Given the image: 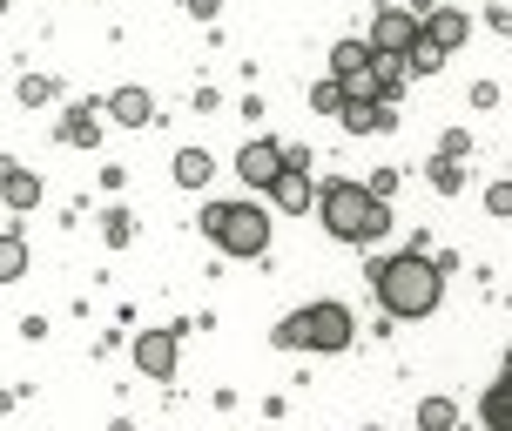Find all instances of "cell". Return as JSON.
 <instances>
[{"label":"cell","instance_id":"6da1fadb","mask_svg":"<svg viewBox=\"0 0 512 431\" xmlns=\"http://www.w3.org/2000/svg\"><path fill=\"white\" fill-rule=\"evenodd\" d=\"M371 290H378L384 317H398V324H418V317H432L438 297H445V263L425 256L411 243L405 256H384L378 270H371Z\"/></svg>","mask_w":512,"mask_h":431},{"label":"cell","instance_id":"7a4b0ae2","mask_svg":"<svg viewBox=\"0 0 512 431\" xmlns=\"http://www.w3.org/2000/svg\"><path fill=\"white\" fill-rule=\"evenodd\" d=\"M317 216L337 243H378L391 229V203H384L371 182H324L317 189Z\"/></svg>","mask_w":512,"mask_h":431},{"label":"cell","instance_id":"3957f363","mask_svg":"<svg viewBox=\"0 0 512 431\" xmlns=\"http://www.w3.org/2000/svg\"><path fill=\"white\" fill-rule=\"evenodd\" d=\"M203 236L223 256H263L270 250V216L256 203H209L203 209Z\"/></svg>","mask_w":512,"mask_h":431},{"label":"cell","instance_id":"277c9868","mask_svg":"<svg viewBox=\"0 0 512 431\" xmlns=\"http://www.w3.org/2000/svg\"><path fill=\"white\" fill-rule=\"evenodd\" d=\"M358 337V324H351V310L344 304H304V310H290L277 324V344H304V351H344Z\"/></svg>","mask_w":512,"mask_h":431},{"label":"cell","instance_id":"5b68a950","mask_svg":"<svg viewBox=\"0 0 512 431\" xmlns=\"http://www.w3.org/2000/svg\"><path fill=\"white\" fill-rule=\"evenodd\" d=\"M236 176L250 182L256 196H263V189H277V182L290 176V155H283V142H270V135H250V142L236 149Z\"/></svg>","mask_w":512,"mask_h":431},{"label":"cell","instance_id":"8992f818","mask_svg":"<svg viewBox=\"0 0 512 431\" xmlns=\"http://www.w3.org/2000/svg\"><path fill=\"white\" fill-rule=\"evenodd\" d=\"M176 344H182V324H169V330H142L135 337V371L142 378H176Z\"/></svg>","mask_w":512,"mask_h":431},{"label":"cell","instance_id":"52a82bcc","mask_svg":"<svg viewBox=\"0 0 512 431\" xmlns=\"http://www.w3.org/2000/svg\"><path fill=\"white\" fill-rule=\"evenodd\" d=\"M418 34H425V21H418V14H405V7H384L378 21H371V48H378V54H398V61H405Z\"/></svg>","mask_w":512,"mask_h":431},{"label":"cell","instance_id":"ba28073f","mask_svg":"<svg viewBox=\"0 0 512 431\" xmlns=\"http://www.w3.org/2000/svg\"><path fill=\"white\" fill-rule=\"evenodd\" d=\"M371 61H378V48H371V34H351V41H337L331 48V75L344 81V88H358V81H371Z\"/></svg>","mask_w":512,"mask_h":431},{"label":"cell","instance_id":"9c48e42d","mask_svg":"<svg viewBox=\"0 0 512 431\" xmlns=\"http://www.w3.org/2000/svg\"><path fill=\"white\" fill-rule=\"evenodd\" d=\"M108 115H115L122 128H149L155 122V95L149 88H115V95H108Z\"/></svg>","mask_w":512,"mask_h":431},{"label":"cell","instance_id":"30bf717a","mask_svg":"<svg viewBox=\"0 0 512 431\" xmlns=\"http://www.w3.org/2000/svg\"><path fill=\"white\" fill-rule=\"evenodd\" d=\"M0 203H7V216L34 209V203H41V176H27L21 162H7V176H0Z\"/></svg>","mask_w":512,"mask_h":431},{"label":"cell","instance_id":"8fae6325","mask_svg":"<svg viewBox=\"0 0 512 431\" xmlns=\"http://www.w3.org/2000/svg\"><path fill=\"white\" fill-rule=\"evenodd\" d=\"M465 34H472V21H465L459 7H432V14H425V41H438L445 54L465 48Z\"/></svg>","mask_w":512,"mask_h":431},{"label":"cell","instance_id":"7c38bea8","mask_svg":"<svg viewBox=\"0 0 512 431\" xmlns=\"http://www.w3.org/2000/svg\"><path fill=\"white\" fill-rule=\"evenodd\" d=\"M479 418H486V431H512V371L479 398Z\"/></svg>","mask_w":512,"mask_h":431},{"label":"cell","instance_id":"4fadbf2b","mask_svg":"<svg viewBox=\"0 0 512 431\" xmlns=\"http://www.w3.org/2000/svg\"><path fill=\"white\" fill-rule=\"evenodd\" d=\"M95 135H102V122H95V108H68V115H61V142H75V149H88Z\"/></svg>","mask_w":512,"mask_h":431},{"label":"cell","instance_id":"5bb4252c","mask_svg":"<svg viewBox=\"0 0 512 431\" xmlns=\"http://www.w3.org/2000/svg\"><path fill=\"white\" fill-rule=\"evenodd\" d=\"M425 176H432L438 196H459V189H465V162H459V155H438V162H425Z\"/></svg>","mask_w":512,"mask_h":431},{"label":"cell","instance_id":"9a60e30c","mask_svg":"<svg viewBox=\"0 0 512 431\" xmlns=\"http://www.w3.org/2000/svg\"><path fill=\"white\" fill-rule=\"evenodd\" d=\"M391 122H398V115H391L384 102H351L344 108V128H351V135H364V128H391Z\"/></svg>","mask_w":512,"mask_h":431},{"label":"cell","instance_id":"2e32d148","mask_svg":"<svg viewBox=\"0 0 512 431\" xmlns=\"http://www.w3.org/2000/svg\"><path fill=\"white\" fill-rule=\"evenodd\" d=\"M310 108H317V115H344V108H351V88H344L337 75H324L317 88H310Z\"/></svg>","mask_w":512,"mask_h":431},{"label":"cell","instance_id":"e0dca14e","mask_svg":"<svg viewBox=\"0 0 512 431\" xmlns=\"http://www.w3.org/2000/svg\"><path fill=\"white\" fill-rule=\"evenodd\" d=\"M209 169H216V162H209L203 149H182V155H176V182H182V189H203Z\"/></svg>","mask_w":512,"mask_h":431},{"label":"cell","instance_id":"ac0fdd59","mask_svg":"<svg viewBox=\"0 0 512 431\" xmlns=\"http://www.w3.org/2000/svg\"><path fill=\"white\" fill-rule=\"evenodd\" d=\"M459 425V405H452V398H425V405H418V431H452Z\"/></svg>","mask_w":512,"mask_h":431},{"label":"cell","instance_id":"d6986e66","mask_svg":"<svg viewBox=\"0 0 512 431\" xmlns=\"http://www.w3.org/2000/svg\"><path fill=\"white\" fill-rule=\"evenodd\" d=\"M21 270H27V243H21V229L7 223V236H0V277L14 283V277H21Z\"/></svg>","mask_w":512,"mask_h":431},{"label":"cell","instance_id":"ffe728a7","mask_svg":"<svg viewBox=\"0 0 512 431\" xmlns=\"http://www.w3.org/2000/svg\"><path fill=\"white\" fill-rule=\"evenodd\" d=\"M405 68H411V75H438V68H445V48L418 34V41H411V54H405Z\"/></svg>","mask_w":512,"mask_h":431},{"label":"cell","instance_id":"44dd1931","mask_svg":"<svg viewBox=\"0 0 512 431\" xmlns=\"http://www.w3.org/2000/svg\"><path fill=\"white\" fill-rule=\"evenodd\" d=\"M398 75H411V68H405V61H391V54H378V61H371V95H378V102H384V95H398Z\"/></svg>","mask_w":512,"mask_h":431},{"label":"cell","instance_id":"7402d4cb","mask_svg":"<svg viewBox=\"0 0 512 431\" xmlns=\"http://www.w3.org/2000/svg\"><path fill=\"white\" fill-rule=\"evenodd\" d=\"M270 196H277V203H283V209H304V203H310V182H304V176H297V169H290V176H283V182H277V189H270Z\"/></svg>","mask_w":512,"mask_h":431},{"label":"cell","instance_id":"603a6c76","mask_svg":"<svg viewBox=\"0 0 512 431\" xmlns=\"http://www.w3.org/2000/svg\"><path fill=\"white\" fill-rule=\"evenodd\" d=\"M102 236L115 243V250H122L128 236H135V216H128V209H108V216H102Z\"/></svg>","mask_w":512,"mask_h":431},{"label":"cell","instance_id":"cb8c5ba5","mask_svg":"<svg viewBox=\"0 0 512 431\" xmlns=\"http://www.w3.org/2000/svg\"><path fill=\"white\" fill-rule=\"evenodd\" d=\"M486 209H492V216H512V176H506V182H492V189H486Z\"/></svg>","mask_w":512,"mask_h":431},{"label":"cell","instance_id":"d4e9b609","mask_svg":"<svg viewBox=\"0 0 512 431\" xmlns=\"http://www.w3.org/2000/svg\"><path fill=\"white\" fill-rule=\"evenodd\" d=\"M438 155H472V135H465V128H452V135L438 142Z\"/></svg>","mask_w":512,"mask_h":431},{"label":"cell","instance_id":"484cf974","mask_svg":"<svg viewBox=\"0 0 512 431\" xmlns=\"http://www.w3.org/2000/svg\"><path fill=\"white\" fill-rule=\"evenodd\" d=\"M182 7H189L196 21H216V0H182Z\"/></svg>","mask_w":512,"mask_h":431},{"label":"cell","instance_id":"4316f807","mask_svg":"<svg viewBox=\"0 0 512 431\" xmlns=\"http://www.w3.org/2000/svg\"><path fill=\"white\" fill-rule=\"evenodd\" d=\"M486 21H492V27H499V34H512V7H492Z\"/></svg>","mask_w":512,"mask_h":431},{"label":"cell","instance_id":"83f0119b","mask_svg":"<svg viewBox=\"0 0 512 431\" xmlns=\"http://www.w3.org/2000/svg\"><path fill=\"white\" fill-rule=\"evenodd\" d=\"M506 371H512V344H506Z\"/></svg>","mask_w":512,"mask_h":431}]
</instances>
